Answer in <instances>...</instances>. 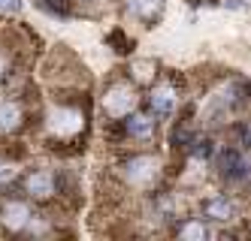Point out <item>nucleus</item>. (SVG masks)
I'll use <instances>...</instances> for the list:
<instances>
[{"label": "nucleus", "instance_id": "1", "mask_svg": "<svg viewBox=\"0 0 251 241\" xmlns=\"http://www.w3.org/2000/svg\"><path fill=\"white\" fill-rule=\"evenodd\" d=\"M133 109H136V90L130 85L115 82V85L106 88V94H103V112L109 115V118H127Z\"/></svg>", "mask_w": 251, "mask_h": 241}, {"label": "nucleus", "instance_id": "2", "mask_svg": "<svg viewBox=\"0 0 251 241\" xmlns=\"http://www.w3.org/2000/svg\"><path fill=\"white\" fill-rule=\"evenodd\" d=\"M121 175L127 184H133V187H151L154 178L160 175V163H157V157L142 154V157H133V160L124 163Z\"/></svg>", "mask_w": 251, "mask_h": 241}, {"label": "nucleus", "instance_id": "3", "mask_svg": "<svg viewBox=\"0 0 251 241\" xmlns=\"http://www.w3.org/2000/svg\"><path fill=\"white\" fill-rule=\"evenodd\" d=\"M46 127H49V133H51V136H61V139L76 136L79 130H82V112H79V109H67V106L51 109Z\"/></svg>", "mask_w": 251, "mask_h": 241}, {"label": "nucleus", "instance_id": "4", "mask_svg": "<svg viewBox=\"0 0 251 241\" xmlns=\"http://www.w3.org/2000/svg\"><path fill=\"white\" fill-rule=\"evenodd\" d=\"M0 223H3L9 232L27 229V223H30V208H27V202H19V199L6 202L3 211H0Z\"/></svg>", "mask_w": 251, "mask_h": 241}, {"label": "nucleus", "instance_id": "5", "mask_svg": "<svg viewBox=\"0 0 251 241\" xmlns=\"http://www.w3.org/2000/svg\"><path fill=\"white\" fill-rule=\"evenodd\" d=\"M25 190L33 196V199H49L51 193H55V175H51L49 169H37L30 172L27 181H25Z\"/></svg>", "mask_w": 251, "mask_h": 241}, {"label": "nucleus", "instance_id": "6", "mask_svg": "<svg viewBox=\"0 0 251 241\" xmlns=\"http://www.w3.org/2000/svg\"><path fill=\"white\" fill-rule=\"evenodd\" d=\"M22 103L19 100H3L0 103V133H15L22 127Z\"/></svg>", "mask_w": 251, "mask_h": 241}, {"label": "nucleus", "instance_id": "7", "mask_svg": "<svg viewBox=\"0 0 251 241\" xmlns=\"http://www.w3.org/2000/svg\"><path fill=\"white\" fill-rule=\"evenodd\" d=\"M173 106H176V90H173V85H157L154 94H151V109H154L157 115H170Z\"/></svg>", "mask_w": 251, "mask_h": 241}, {"label": "nucleus", "instance_id": "8", "mask_svg": "<svg viewBox=\"0 0 251 241\" xmlns=\"http://www.w3.org/2000/svg\"><path fill=\"white\" fill-rule=\"evenodd\" d=\"M127 133H130L133 139H149V136L154 133V121H151L149 115H136V118H130V124H127Z\"/></svg>", "mask_w": 251, "mask_h": 241}, {"label": "nucleus", "instance_id": "9", "mask_svg": "<svg viewBox=\"0 0 251 241\" xmlns=\"http://www.w3.org/2000/svg\"><path fill=\"white\" fill-rule=\"evenodd\" d=\"M127 6L139 18H154L157 9H160V0H127Z\"/></svg>", "mask_w": 251, "mask_h": 241}, {"label": "nucleus", "instance_id": "10", "mask_svg": "<svg viewBox=\"0 0 251 241\" xmlns=\"http://www.w3.org/2000/svg\"><path fill=\"white\" fill-rule=\"evenodd\" d=\"M206 211H209V217H215V220H230V217H233V205H230L227 199H212Z\"/></svg>", "mask_w": 251, "mask_h": 241}, {"label": "nucleus", "instance_id": "11", "mask_svg": "<svg viewBox=\"0 0 251 241\" xmlns=\"http://www.w3.org/2000/svg\"><path fill=\"white\" fill-rule=\"evenodd\" d=\"M133 79L136 82H151L154 79V64L151 61H136L133 64Z\"/></svg>", "mask_w": 251, "mask_h": 241}, {"label": "nucleus", "instance_id": "12", "mask_svg": "<svg viewBox=\"0 0 251 241\" xmlns=\"http://www.w3.org/2000/svg\"><path fill=\"white\" fill-rule=\"evenodd\" d=\"M182 238L185 241H200V238H206V226L203 223H185L182 226Z\"/></svg>", "mask_w": 251, "mask_h": 241}, {"label": "nucleus", "instance_id": "13", "mask_svg": "<svg viewBox=\"0 0 251 241\" xmlns=\"http://www.w3.org/2000/svg\"><path fill=\"white\" fill-rule=\"evenodd\" d=\"M22 3L19 0H0V12H19Z\"/></svg>", "mask_w": 251, "mask_h": 241}, {"label": "nucleus", "instance_id": "14", "mask_svg": "<svg viewBox=\"0 0 251 241\" xmlns=\"http://www.w3.org/2000/svg\"><path fill=\"white\" fill-rule=\"evenodd\" d=\"M3 76H6V58H3V51H0V82H3Z\"/></svg>", "mask_w": 251, "mask_h": 241}]
</instances>
